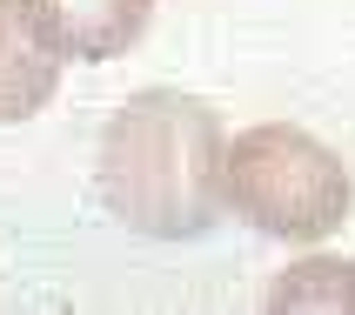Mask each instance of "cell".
Masks as SVG:
<instances>
[{
    "instance_id": "cell-2",
    "label": "cell",
    "mask_w": 355,
    "mask_h": 315,
    "mask_svg": "<svg viewBox=\"0 0 355 315\" xmlns=\"http://www.w3.org/2000/svg\"><path fill=\"white\" fill-rule=\"evenodd\" d=\"M355 181L329 141L295 121H261L228 141V208L282 241H322L349 221Z\"/></svg>"
},
{
    "instance_id": "cell-5",
    "label": "cell",
    "mask_w": 355,
    "mask_h": 315,
    "mask_svg": "<svg viewBox=\"0 0 355 315\" xmlns=\"http://www.w3.org/2000/svg\"><path fill=\"white\" fill-rule=\"evenodd\" d=\"M261 309H275V315H315V309L349 315L355 309V262H342V255L288 262V269L275 275V289L261 296Z\"/></svg>"
},
{
    "instance_id": "cell-4",
    "label": "cell",
    "mask_w": 355,
    "mask_h": 315,
    "mask_svg": "<svg viewBox=\"0 0 355 315\" xmlns=\"http://www.w3.org/2000/svg\"><path fill=\"white\" fill-rule=\"evenodd\" d=\"M60 47L34 27L27 0H0V128L34 121L60 94Z\"/></svg>"
},
{
    "instance_id": "cell-1",
    "label": "cell",
    "mask_w": 355,
    "mask_h": 315,
    "mask_svg": "<svg viewBox=\"0 0 355 315\" xmlns=\"http://www.w3.org/2000/svg\"><path fill=\"white\" fill-rule=\"evenodd\" d=\"M94 188L107 215L155 241H195L228 208V135L201 94L148 87L101 128Z\"/></svg>"
},
{
    "instance_id": "cell-3",
    "label": "cell",
    "mask_w": 355,
    "mask_h": 315,
    "mask_svg": "<svg viewBox=\"0 0 355 315\" xmlns=\"http://www.w3.org/2000/svg\"><path fill=\"white\" fill-rule=\"evenodd\" d=\"M27 14L67 60H121L148 34L155 0H27Z\"/></svg>"
}]
</instances>
